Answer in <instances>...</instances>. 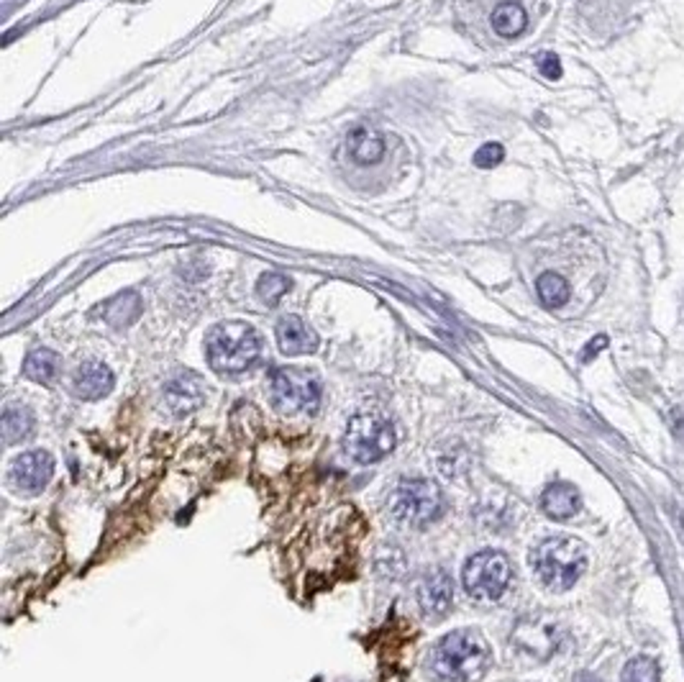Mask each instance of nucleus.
I'll return each mask as SVG.
<instances>
[{"instance_id": "6ab92c4d", "label": "nucleus", "mask_w": 684, "mask_h": 682, "mask_svg": "<svg viewBox=\"0 0 684 682\" xmlns=\"http://www.w3.org/2000/svg\"><path fill=\"white\" fill-rule=\"evenodd\" d=\"M31 431H34L31 410L24 408V406H8L5 413H3V437H5V444L29 439Z\"/></svg>"}, {"instance_id": "9b49d317", "label": "nucleus", "mask_w": 684, "mask_h": 682, "mask_svg": "<svg viewBox=\"0 0 684 682\" xmlns=\"http://www.w3.org/2000/svg\"><path fill=\"white\" fill-rule=\"evenodd\" d=\"M454 600V582L444 570H431L420 580L418 588V603L426 616H444Z\"/></svg>"}, {"instance_id": "f8f14e48", "label": "nucleus", "mask_w": 684, "mask_h": 682, "mask_svg": "<svg viewBox=\"0 0 684 682\" xmlns=\"http://www.w3.org/2000/svg\"><path fill=\"white\" fill-rule=\"evenodd\" d=\"M346 152L357 165H374L385 157V139L374 126L359 123L346 137Z\"/></svg>"}, {"instance_id": "5701e85b", "label": "nucleus", "mask_w": 684, "mask_h": 682, "mask_svg": "<svg viewBox=\"0 0 684 682\" xmlns=\"http://www.w3.org/2000/svg\"><path fill=\"white\" fill-rule=\"evenodd\" d=\"M503 159H506V149H503V144H497V141H490V144L479 147L475 154V165L479 169L497 168Z\"/></svg>"}, {"instance_id": "7ed1b4c3", "label": "nucleus", "mask_w": 684, "mask_h": 682, "mask_svg": "<svg viewBox=\"0 0 684 682\" xmlns=\"http://www.w3.org/2000/svg\"><path fill=\"white\" fill-rule=\"evenodd\" d=\"M535 577L554 592L569 591L587 570V552L577 539L551 536L535 546L531 554Z\"/></svg>"}, {"instance_id": "6e6552de", "label": "nucleus", "mask_w": 684, "mask_h": 682, "mask_svg": "<svg viewBox=\"0 0 684 682\" xmlns=\"http://www.w3.org/2000/svg\"><path fill=\"white\" fill-rule=\"evenodd\" d=\"M513 644L528 659L544 662L559 647V629L546 616H528V619H521L513 629Z\"/></svg>"}, {"instance_id": "0eeeda50", "label": "nucleus", "mask_w": 684, "mask_h": 682, "mask_svg": "<svg viewBox=\"0 0 684 682\" xmlns=\"http://www.w3.org/2000/svg\"><path fill=\"white\" fill-rule=\"evenodd\" d=\"M444 514V493L431 480H402L392 495V515L402 526H429Z\"/></svg>"}, {"instance_id": "1a4fd4ad", "label": "nucleus", "mask_w": 684, "mask_h": 682, "mask_svg": "<svg viewBox=\"0 0 684 682\" xmlns=\"http://www.w3.org/2000/svg\"><path fill=\"white\" fill-rule=\"evenodd\" d=\"M54 475V459L46 455V452H26L21 455L14 462L11 467V477H14V485L21 490V493H39L49 485Z\"/></svg>"}, {"instance_id": "4be33fe9", "label": "nucleus", "mask_w": 684, "mask_h": 682, "mask_svg": "<svg viewBox=\"0 0 684 682\" xmlns=\"http://www.w3.org/2000/svg\"><path fill=\"white\" fill-rule=\"evenodd\" d=\"M623 682H659V665L651 657H636L625 665Z\"/></svg>"}, {"instance_id": "dca6fc26", "label": "nucleus", "mask_w": 684, "mask_h": 682, "mask_svg": "<svg viewBox=\"0 0 684 682\" xmlns=\"http://www.w3.org/2000/svg\"><path fill=\"white\" fill-rule=\"evenodd\" d=\"M525 26H528V15L523 11L521 3L507 0V3H500L492 11V29L497 31L500 36H506V39H513V36L523 34Z\"/></svg>"}, {"instance_id": "a211bd4d", "label": "nucleus", "mask_w": 684, "mask_h": 682, "mask_svg": "<svg viewBox=\"0 0 684 682\" xmlns=\"http://www.w3.org/2000/svg\"><path fill=\"white\" fill-rule=\"evenodd\" d=\"M139 313H141V298L136 295L134 290L120 293L105 305V319L113 326H129V323H134L139 319Z\"/></svg>"}, {"instance_id": "ddd939ff", "label": "nucleus", "mask_w": 684, "mask_h": 682, "mask_svg": "<svg viewBox=\"0 0 684 682\" xmlns=\"http://www.w3.org/2000/svg\"><path fill=\"white\" fill-rule=\"evenodd\" d=\"M277 341L284 354H311L318 349V334L298 316L277 321Z\"/></svg>"}, {"instance_id": "412c9836", "label": "nucleus", "mask_w": 684, "mask_h": 682, "mask_svg": "<svg viewBox=\"0 0 684 682\" xmlns=\"http://www.w3.org/2000/svg\"><path fill=\"white\" fill-rule=\"evenodd\" d=\"M290 277H284L280 273H267L259 277V285H256V295L265 301L267 305H275L280 298H283L284 293L290 290Z\"/></svg>"}, {"instance_id": "39448f33", "label": "nucleus", "mask_w": 684, "mask_h": 682, "mask_svg": "<svg viewBox=\"0 0 684 682\" xmlns=\"http://www.w3.org/2000/svg\"><path fill=\"white\" fill-rule=\"evenodd\" d=\"M510 577H513V570L506 554L495 549H485V552H477L475 557H469V562L464 564L461 582L467 595H472L475 600L495 603L506 595Z\"/></svg>"}, {"instance_id": "2eb2a0df", "label": "nucleus", "mask_w": 684, "mask_h": 682, "mask_svg": "<svg viewBox=\"0 0 684 682\" xmlns=\"http://www.w3.org/2000/svg\"><path fill=\"white\" fill-rule=\"evenodd\" d=\"M113 372L103 362H85L75 375V393L85 400H98L113 390Z\"/></svg>"}, {"instance_id": "f3484780", "label": "nucleus", "mask_w": 684, "mask_h": 682, "mask_svg": "<svg viewBox=\"0 0 684 682\" xmlns=\"http://www.w3.org/2000/svg\"><path fill=\"white\" fill-rule=\"evenodd\" d=\"M60 372V357L52 349H34L26 362H24V375L34 382H52Z\"/></svg>"}, {"instance_id": "a878e982", "label": "nucleus", "mask_w": 684, "mask_h": 682, "mask_svg": "<svg viewBox=\"0 0 684 682\" xmlns=\"http://www.w3.org/2000/svg\"><path fill=\"white\" fill-rule=\"evenodd\" d=\"M574 682H602V680L595 677V675H590V672H580V675L574 677Z\"/></svg>"}, {"instance_id": "20e7f679", "label": "nucleus", "mask_w": 684, "mask_h": 682, "mask_svg": "<svg viewBox=\"0 0 684 682\" xmlns=\"http://www.w3.org/2000/svg\"><path fill=\"white\" fill-rule=\"evenodd\" d=\"M395 426L380 413H359L346 426L343 452L357 465H374L395 449Z\"/></svg>"}, {"instance_id": "4468645a", "label": "nucleus", "mask_w": 684, "mask_h": 682, "mask_svg": "<svg viewBox=\"0 0 684 682\" xmlns=\"http://www.w3.org/2000/svg\"><path fill=\"white\" fill-rule=\"evenodd\" d=\"M580 505V490L572 483H554L541 495V508L554 521H569L572 515H577Z\"/></svg>"}, {"instance_id": "b1692460", "label": "nucleus", "mask_w": 684, "mask_h": 682, "mask_svg": "<svg viewBox=\"0 0 684 682\" xmlns=\"http://www.w3.org/2000/svg\"><path fill=\"white\" fill-rule=\"evenodd\" d=\"M538 70H541V75L546 77V80H559L562 77V62H559L556 54L546 52V54L538 57Z\"/></svg>"}, {"instance_id": "f257e3e1", "label": "nucleus", "mask_w": 684, "mask_h": 682, "mask_svg": "<svg viewBox=\"0 0 684 682\" xmlns=\"http://www.w3.org/2000/svg\"><path fill=\"white\" fill-rule=\"evenodd\" d=\"M492 665L487 639L475 629H459L431 649L429 668L436 682H479Z\"/></svg>"}, {"instance_id": "393cba45", "label": "nucleus", "mask_w": 684, "mask_h": 682, "mask_svg": "<svg viewBox=\"0 0 684 682\" xmlns=\"http://www.w3.org/2000/svg\"><path fill=\"white\" fill-rule=\"evenodd\" d=\"M608 347V336H595L590 344H587V349L582 351V362H590L592 357H595L597 351H602V349Z\"/></svg>"}, {"instance_id": "9d476101", "label": "nucleus", "mask_w": 684, "mask_h": 682, "mask_svg": "<svg viewBox=\"0 0 684 682\" xmlns=\"http://www.w3.org/2000/svg\"><path fill=\"white\" fill-rule=\"evenodd\" d=\"M164 400L167 408L175 416H188L203 406L206 400V382L195 372H179L164 385Z\"/></svg>"}, {"instance_id": "aec40b11", "label": "nucleus", "mask_w": 684, "mask_h": 682, "mask_svg": "<svg viewBox=\"0 0 684 682\" xmlns=\"http://www.w3.org/2000/svg\"><path fill=\"white\" fill-rule=\"evenodd\" d=\"M535 290H538V298L546 308H562V305L569 301L572 290H569V283H566L562 274L556 273H544L535 283Z\"/></svg>"}, {"instance_id": "f03ea898", "label": "nucleus", "mask_w": 684, "mask_h": 682, "mask_svg": "<svg viewBox=\"0 0 684 682\" xmlns=\"http://www.w3.org/2000/svg\"><path fill=\"white\" fill-rule=\"evenodd\" d=\"M206 354L210 367L221 375H241L252 370L262 354V339L249 323H218L206 336Z\"/></svg>"}, {"instance_id": "423d86ee", "label": "nucleus", "mask_w": 684, "mask_h": 682, "mask_svg": "<svg viewBox=\"0 0 684 682\" xmlns=\"http://www.w3.org/2000/svg\"><path fill=\"white\" fill-rule=\"evenodd\" d=\"M269 390L275 406L293 416V413H315L321 406V382L308 370L298 367H277L269 375Z\"/></svg>"}]
</instances>
